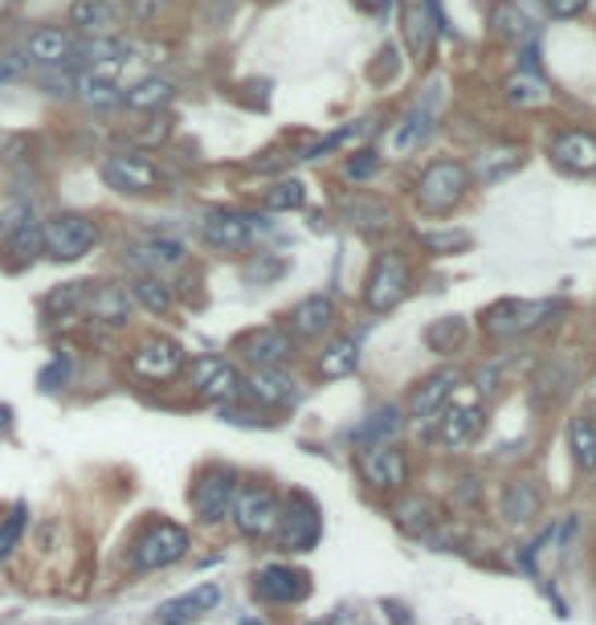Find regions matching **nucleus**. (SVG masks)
<instances>
[{
    "label": "nucleus",
    "instance_id": "f257e3e1",
    "mask_svg": "<svg viewBox=\"0 0 596 625\" xmlns=\"http://www.w3.org/2000/svg\"><path fill=\"white\" fill-rule=\"evenodd\" d=\"M192 547V535L184 523L176 519H147L131 547H127V568L131 573H159V568H172L176 561H184Z\"/></svg>",
    "mask_w": 596,
    "mask_h": 625
},
{
    "label": "nucleus",
    "instance_id": "f03ea898",
    "mask_svg": "<svg viewBox=\"0 0 596 625\" xmlns=\"http://www.w3.org/2000/svg\"><path fill=\"white\" fill-rule=\"evenodd\" d=\"M474 185V173L470 164H462V160H438V164H429L413 188V201L421 209L425 217H450L457 204L466 201V192Z\"/></svg>",
    "mask_w": 596,
    "mask_h": 625
},
{
    "label": "nucleus",
    "instance_id": "7ed1b4c3",
    "mask_svg": "<svg viewBox=\"0 0 596 625\" xmlns=\"http://www.w3.org/2000/svg\"><path fill=\"white\" fill-rule=\"evenodd\" d=\"M278 519H283V495L278 486L270 483H237L234 503H229V523L237 535L246 540H274L278 532Z\"/></svg>",
    "mask_w": 596,
    "mask_h": 625
},
{
    "label": "nucleus",
    "instance_id": "20e7f679",
    "mask_svg": "<svg viewBox=\"0 0 596 625\" xmlns=\"http://www.w3.org/2000/svg\"><path fill=\"white\" fill-rule=\"evenodd\" d=\"M413 286V267L401 250H380L363 279V303L372 315H393Z\"/></svg>",
    "mask_w": 596,
    "mask_h": 625
},
{
    "label": "nucleus",
    "instance_id": "39448f33",
    "mask_svg": "<svg viewBox=\"0 0 596 625\" xmlns=\"http://www.w3.org/2000/svg\"><path fill=\"white\" fill-rule=\"evenodd\" d=\"M323 540V516H319V503L307 491H286L283 495V519H278V532H274V544L286 556H302V552H314Z\"/></svg>",
    "mask_w": 596,
    "mask_h": 625
},
{
    "label": "nucleus",
    "instance_id": "423d86ee",
    "mask_svg": "<svg viewBox=\"0 0 596 625\" xmlns=\"http://www.w3.org/2000/svg\"><path fill=\"white\" fill-rule=\"evenodd\" d=\"M487 425H490L487 405L474 392L466 405L450 401L433 422H425V438L433 441V446H441V450H466V446H474V441L487 434Z\"/></svg>",
    "mask_w": 596,
    "mask_h": 625
},
{
    "label": "nucleus",
    "instance_id": "0eeeda50",
    "mask_svg": "<svg viewBox=\"0 0 596 625\" xmlns=\"http://www.w3.org/2000/svg\"><path fill=\"white\" fill-rule=\"evenodd\" d=\"M234 352L246 368H290L298 359V340L283 323H258L234 335Z\"/></svg>",
    "mask_w": 596,
    "mask_h": 625
},
{
    "label": "nucleus",
    "instance_id": "6e6552de",
    "mask_svg": "<svg viewBox=\"0 0 596 625\" xmlns=\"http://www.w3.org/2000/svg\"><path fill=\"white\" fill-rule=\"evenodd\" d=\"M184 380L204 405L217 409L241 401V392H246V376L237 373V364L225 356H192L189 368H184Z\"/></svg>",
    "mask_w": 596,
    "mask_h": 625
},
{
    "label": "nucleus",
    "instance_id": "1a4fd4ad",
    "mask_svg": "<svg viewBox=\"0 0 596 625\" xmlns=\"http://www.w3.org/2000/svg\"><path fill=\"white\" fill-rule=\"evenodd\" d=\"M127 368H131V376L140 385H168L176 376H184L189 356H184L180 340H172V335H143L140 344L131 347Z\"/></svg>",
    "mask_w": 596,
    "mask_h": 625
},
{
    "label": "nucleus",
    "instance_id": "9d476101",
    "mask_svg": "<svg viewBox=\"0 0 596 625\" xmlns=\"http://www.w3.org/2000/svg\"><path fill=\"white\" fill-rule=\"evenodd\" d=\"M0 253L9 258V270L33 267L46 253V237H41V221L33 217L29 204H13L0 213Z\"/></svg>",
    "mask_w": 596,
    "mask_h": 625
},
{
    "label": "nucleus",
    "instance_id": "9b49d317",
    "mask_svg": "<svg viewBox=\"0 0 596 625\" xmlns=\"http://www.w3.org/2000/svg\"><path fill=\"white\" fill-rule=\"evenodd\" d=\"M241 483V474L234 467H225V462H213V467H204L196 474V483L189 491V503H192V516L201 519L204 528H217L229 519V503H234V491Z\"/></svg>",
    "mask_w": 596,
    "mask_h": 625
},
{
    "label": "nucleus",
    "instance_id": "f8f14e48",
    "mask_svg": "<svg viewBox=\"0 0 596 625\" xmlns=\"http://www.w3.org/2000/svg\"><path fill=\"white\" fill-rule=\"evenodd\" d=\"M551 315H560V303H556V298H539V303L499 298V303H490L478 319H482V331H487V335L511 340V335H523V331H535L539 323H548Z\"/></svg>",
    "mask_w": 596,
    "mask_h": 625
},
{
    "label": "nucleus",
    "instance_id": "ddd939ff",
    "mask_svg": "<svg viewBox=\"0 0 596 625\" xmlns=\"http://www.w3.org/2000/svg\"><path fill=\"white\" fill-rule=\"evenodd\" d=\"M356 470H360L363 486H372L377 495L408 491V450L396 446V441H380V446L356 450Z\"/></svg>",
    "mask_w": 596,
    "mask_h": 625
},
{
    "label": "nucleus",
    "instance_id": "4468645a",
    "mask_svg": "<svg viewBox=\"0 0 596 625\" xmlns=\"http://www.w3.org/2000/svg\"><path fill=\"white\" fill-rule=\"evenodd\" d=\"M41 237L53 262H79L98 246V225L86 213H53L41 221Z\"/></svg>",
    "mask_w": 596,
    "mask_h": 625
},
{
    "label": "nucleus",
    "instance_id": "2eb2a0df",
    "mask_svg": "<svg viewBox=\"0 0 596 625\" xmlns=\"http://www.w3.org/2000/svg\"><path fill=\"white\" fill-rule=\"evenodd\" d=\"M98 173L123 197H147V192H159V188L168 185L164 168L152 156H143V152H110Z\"/></svg>",
    "mask_w": 596,
    "mask_h": 625
},
{
    "label": "nucleus",
    "instance_id": "dca6fc26",
    "mask_svg": "<svg viewBox=\"0 0 596 625\" xmlns=\"http://www.w3.org/2000/svg\"><path fill=\"white\" fill-rule=\"evenodd\" d=\"M266 221L246 209H208L201 221V241L217 253H241L253 246V237Z\"/></svg>",
    "mask_w": 596,
    "mask_h": 625
},
{
    "label": "nucleus",
    "instance_id": "f3484780",
    "mask_svg": "<svg viewBox=\"0 0 596 625\" xmlns=\"http://www.w3.org/2000/svg\"><path fill=\"white\" fill-rule=\"evenodd\" d=\"M253 597L262 601V605H274V610H290L298 601H307L311 597V573H302L295 564H262L250 580Z\"/></svg>",
    "mask_w": 596,
    "mask_h": 625
},
{
    "label": "nucleus",
    "instance_id": "a211bd4d",
    "mask_svg": "<svg viewBox=\"0 0 596 625\" xmlns=\"http://www.w3.org/2000/svg\"><path fill=\"white\" fill-rule=\"evenodd\" d=\"M462 389V368H438V373H429L425 380H417L413 389H408L405 397V413H408V422H433L441 409L454 401V392Z\"/></svg>",
    "mask_w": 596,
    "mask_h": 625
},
{
    "label": "nucleus",
    "instance_id": "6ab92c4d",
    "mask_svg": "<svg viewBox=\"0 0 596 625\" xmlns=\"http://www.w3.org/2000/svg\"><path fill=\"white\" fill-rule=\"evenodd\" d=\"M241 397H250V405L266 409V413H286V409L298 401V380L290 376V368H253L246 376V392Z\"/></svg>",
    "mask_w": 596,
    "mask_h": 625
},
{
    "label": "nucleus",
    "instance_id": "aec40b11",
    "mask_svg": "<svg viewBox=\"0 0 596 625\" xmlns=\"http://www.w3.org/2000/svg\"><path fill=\"white\" fill-rule=\"evenodd\" d=\"M339 323V307L331 295H307L298 303L295 311L286 315L283 328L295 335L298 344H314V340H327L331 331Z\"/></svg>",
    "mask_w": 596,
    "mask_h": 625
},
{
    "label": "nucleus",
    "instance_id": "412c9836",
    "mask_svg": "<svg viewBox=\"0 0 596 625\" xmlns=\"http://www.w3.org/2000/svg\"><path fill=\"white\" fill-rule=\"evenodd\" d=\"M539 516H544V491H539L535 479L518 474V479H511V483L502 486L499 519L506 528H527V523H535Z\"/></svg>",
    "mask_w": 596,
    "mask_h": 625
},
{
    "label": "nucleus",
    "instance_id": "4be33fe9",
    "mask_svg": "<svg viewBox=\"0 0 596 625\" xmlns=\"http://www.w3.org/2000/svg\"><path fill=\"white\" fill-rule=\"evenodd\" d=\"M551 160L572 176H596V135L584 127H564L551 140Z\"/></svg>",
    "mask_w": 596,
    "mask_h": 625
},
{
    "label": "nucleus",
    "instance_id": "5701e85b",
    "mask_svg": "<svg viewBox=\"0 0 596 625\" xmlns=\"http://www.w3.org/2000/svg\"><path fill=\"white\" fill-rule=\"evenodd\" d=\"M82 311L91 315L95 323H103V328H123L131 319V291L119 286V282H91Z\"/></svg>",
    "mask_w": 596,
    "mask_h": 625
},
{
    "label": "nucleus",
    "instance_id": "b1692460",
    "mask_svg": "<svg viewBox=\"0 0 596 625\" xmlns=\"http://www.w3.org/2000/svg\"><path fill=\"white\" fill-rule=\"evenodd\" d=\"M339 213L351 229H360V234H384V229H393L396 225V213L393 204L384 201V197H372V192H351L339 201Z\"/></svg>",
    "mask_w": 596,
    "mask_h": 625
},
{
    "label": "nucleus",
    "instance_id": "393cba45",
    "mask_svg": "<svg viewBox=\"0 0 596 625\" xmlns=\"http://www.w3.org/2000/svg\"><path fill=\"white\" fill-rule=\"evenodd\" d=\"M74 46H79V37L70 30H58V25H41V30L29 33V42H25V62L33 66H70L74 58Z\"/></svg>",
    "mask_w": 596,
    "mask_h": 625
},
{
    "label": "nucleus",
    "instance_id": "a878e982",
    "mask_svg": "<svg viewBox=\"0 0 596 625\" xmlns=\"http://www.w3.org/2000/svg\"><path fill=\"white\" fill-rule=\"evenodd\" d=\"M393 523L408 535L438 532V523H441L438 499H433V495H421V491H401V499L393 503Z\"/></svg>",
    "mask_w": 596,
    "mask_h": 625
},
{
    "label": "nucleus",
    "instance_id": "bb28decb",
    "mask_svg": "<svg viewBox=\"0 0 596 625\" xmlns=\"http://www.w3.org/2000/svg\"><path fill=\"white\" fill-rule=\"evenodd\" d=\"M131 262L140 267V274H172L189 262V250L176 237H147L140 246H131Z\"/></svg>",
    "mask_w": 596,
    "mask_h": 625
},
{
    "label": "nucleus",
    "instance_id": "cd10ccee",
    "mask_svg": "<svg viewBox=\"0 0 596 625\" xmlns=\"http://www.w3.org/2000/svg\"><path fill=\"white\" fill-rule=\"evenodd\" d=\"M360 368V340L356 335H327V344L314 352V376L319 380H344Z\"/></svg>",
    "mask_w": 596,
    "mask_h": 625
},
{
    "label": "nucleus",
    "instance_id": "c85d7f7f",
    "mask_svg": "<svg viewBox=\"0 0 596 625\" xmlns=\"http://www.w3.org/2000/svg\"><path fill=\"white\" fill-rule=\"evenodd\" d=\"M220 605V589L217 585H201L184 597H172L156 610V625H196L208 610Z\"/></svg>",
    "mask_w": 596,
    "mask_h": 625
},
{
    "label": "nucleus",
    "instance_id": "c756f323",
    "mask_svg": "<svg viewBox=\"0 0 596 625\" xmlns=\"http://www.w3.org/2000/svg\"><path fill=\"white\" fill-rule=\"evenodd\" d=\"M65 21H70V33H79V37H115L119 9L110 0H74Z\"/></svg>",
    "mask_w": 596,
    "mask_h": 625
},
{
    "label": "nucleus",
    "instance_id": "7c9ffc66",
    "mask_svg": "<svg viewBox=\"0 0 596 625\" xmlns=\"http://www.w3.org/2000/svg\"><path fill=\"white\" fill-rule=\"evenodd\" d=\"M564 441L572 467L581 470V474H596V417H588V413L568 417Z\"/></svg>",
    "mask_w": 596,
    "mask_h": 625
},
{
    "label": "nucleus",
    "instance_id": "2f4dec72",
    "mask_svg": "<svg viewBox=\"0 0 596 625\" xmlns=\"http://www.w3.org/2000/svg\"><path fill=\"white\" fill-rule=\"evenodd\" d=\"M405 425H408L405 405L389 401V405H380V409H372V413H368V422L356 429V441H360V450H363V446H380V441H393Z\"/></svg>",
    "mask_w": 596,
    "mask_h": 625
},
{
    "label": "nucleus",
    "instance_id": "473e14b6",
    "mask_svg": "<svg viewBox=\"0 0 596 625\" xmlns=\"http://www.w3.org/2000/svg\"><path fill=\"white\" fill-rule=\"evenodd\" d=\"M466 340H470V323L462 315H445L425 328V347L433 356H457V352H466Z\"/></svg>",
    "mask_w": 596,
    "mask_h": 625
},
{
    "label": "nucleus",
    "instance_id": "72a5a7b5",
    "mask_svg": "<svg viewBox=\"0 0 596 625\" xmlns=\"http://www.w3.org/2000/svg\"><path fill=\"white\" fill-rule=\"evenodd\" d=\"M433 123H438V110H433V94H429V98H421V103H417V107L408 110L405 119L396 123L393 148L396 152H413V148L433 131Z\"/></svg>",
    "mask_w": 596,
    "mask_h": 625
},
{
    "label": "nucleus",
    "instance_id": "f704fd0d",
    "mask_svg": "<svg viewBox=\"0 0 596 625\" xmlns=\"http://www.w3.org/2000/svg\"><path fill=\"white\" fill-rule=\"evenodd\" d=\"M172 98H176V82L159 79V74H152V79H140L135 86H127V91L119 94V103H123V107H131V110H164Z\"/></svg>",
    "mask_w": 596,
    "mask_h": 625
},
{
    "label": "nucleus",
    "instance_id": "c9c22d12",
    "mask_svg": "<svg viewBox=\"0 0 596 625\" xmlns=\"http://www.w3.org/2000/svg\"><path fill=\"white\" fill-rule=\"evenodd\" d=\"M502 98L515 103V107H544L551 98V86L539 70H518V74L502 82Z\"/></svg>",
    "mask_w": 596,
    "mask_h": 625
},
{
    "label": "nucleus",
    "instance_id": "e433bc0d",
    "mask_svg": "<svg viewBox=\"0 0 596 625\" xmlns=\"http://www.w3.org/2000/svg\"><path fill=\"white\" fill-rule=\"evenodd\" d=\"M131 303H140L143 311H152V315H172L176 291L159 279V274H135V279H131Z\"/></svg>",
    "mask_w": 596,
    "mask_h": 625
},
{
    "label": "nucleus",
    "instance_id": "4c0bfd02",
    "mask_svg": "<svg viewBox=\"0 0 596 625\" xmlns=\"http://www.w3.org/2000/svg\"><path fill=\"white\" fill-rule=\"evenodd\" d=\"M527 164V152L523 148H490V152H482V156L474 160V176L482 180V185H499V180H506L511 173H518Z\"/></svg>",
    "mask_w": 596,
    "mask_h": 625
},
{
    "label": "nucleus",
    "instance_id": "58836bf2",
    "mask_svg": "<svg viewBox=\"0 0 596 625\" xmlns=\"http://www.w3.org/2000/svg\"><path fill=\"white\" fill-rule=\"evenodd\" d=\"M429 0H405V42L413 49V58H425V49H429Z\"/></svg>",
    "mask_w": 596,
    "mask_h": 625
},
{
    "label": "nucleus",
    "instance_id": "ea45409f",
    "mask_svg": "<svg viewBox=\"0 0 596 625\" xmlns=\"http://www.w3.org/2000/svg\"><path fill=\"white\" fill-rule=\"evenodd\" d=\"M572 385H568V368L564 364H548V368H539L535 373V385H532V401H539L544 409H551L560 397H568Z\"/></svg>",
    "mask_w": 596,
    "mask_h": 625
},
{
    "label": "nucleus",
    "instance_id": "a19ab883",
    "mask_svg": "<svg viewBox=\"0 0 596 625\" xmlns=\"http://www.w3.org/2000/svg\"><path fill=\"white\" fill-rule=\"evenodd\" d=\"M86 286H91V282H65L53 295H46L49 319H74V315L82 311V303H86Z\"/></svg>",
    "mask_w": 596,
    "mask_h": 625
},
{
    "label": "nucleus",
    "instance_id": "79ce46f5",
    "mask_svg": "<svg viewBox=\"0 0 596 625\" xmlns=\"http://www.w3.org/2000/svg\"><path fill=\"white\" fill-rule=\"evenodd\" d=\"M307 204V185L295 180V176H283V180H274L266 192V209L270 213H290V209H302Z\"/></svg>",
    "mask_w": 596,
    "mask_h": 625
},
{
    "label": "nucleus",
    "instance_id": "37998d69",
    "mask_svg": "<svg viewBox=\"0 0 596 625\" xmlns=\"http://www.w3.org/2000/svg\"><path fill=\"white\" fill-rule=\"evenodd\" d=\"M450 507L462 511V516H470L482 507V479L478 474H457L454 491H450Z\"/></svg>",
    "mask_w": 596,
    "mask_h": 625
},
{
    "label": "nucleus",
    "instance_id": "c03bdc74",
    "mask_svg": "<svg viewBox=\"0 0 596 625\" xmlns=\"http://www.w3.org/2000/svg\"><path fill=\"white\" fill-rule=\"evenodd\" d=\"M25 523H29V507H25V503H16L13 511L0 519V561L13 556V547L21 544V535H25Z\"/></svg>",
    "mask_w": 596,
    "mask_h": 625
},
{
    "label": "nucleus",
    "instance_id": "a18cd8bd",
    "mask_svg": "<svg viewBox=\"0 0 596 625\" xmlns=\"http://www.w3.org/2000/svg\"><path fill=\"white\" fill-rule=\"evenodd\" d=\"M220 422L229 425H250V429H270V425H278V417L274 413H266V409H241L234 401V405H220Z\"/></svg>",
    "mask_w": 596,
    "mask_h": 625
},
{
    "label": "nucleus",
    "instance_id": "49530a36",
    "mask_svg": "<svg viewBox=\"0 0 596 625\" xmlns=\"http://www.w3.org/2000/svg\"><path fill=\"white\" fill-rule=\"evenodd\" d=\"M380 173V156L377 148H363V152H351V156L344 160V180H372V176Z\"/></svg>",
    "mask_w": 596,
    "mask_h": 625
},
{
    "label": "nucleus",
    "instance_id": "de8ad7c7",
    "mask_svg": "<svg viewBox=\"0 0 596 625\" xmlns=\"http://www.w3.org/2000/svg\"><path fill=\"white\" fill-rule=\"evenodd\" d=\"M168 135H172V119H168L164 110H159V115H152V119H147V127H135V131H131V140L143 143V148H156V143H164Z\"/></svg>",
    "mask_w": 596,
    "mask_h": 625
},
{
    "label": "nucleus",
    "instance_id": "09e8293b",
    "mask_svg": "<svg viewBox=\"0 0 596 625\" xmlns=\"http://www.w3.org/2000/svg\"><path fill=\"white\" fill-rule=\"evenodd\" d=\"M421 241H425V250H433V253H454L470 246V234H462V229H454V234H421Z\"/></svg>",
    "mask_w": 596,
    "mask_h": 625
},
{
    "label": "nucleus",
    "instance_id": "8fccbe9b",
    "mask_svg": "<svg viewBox=\"0 0 596 625\" xmlns=\"http://www.w3.org/2000/svg\"><path fill=\"white\" fill-rule=\"evenodd\" d=\"M168 4H172V0H127V13H131V21L147 25V21H156L159 13H168Z\"/></svg>",
    "mask_w": 596,
    "mask_h": 625
},
{
    "label": "nucleus",
    "instance_id": "3c124183",
    "mask_svg": "<svg viewBox=\"0 0 596 625\" xmlns=\"http://www.w3.org/2000/svg\"><path fill=\"white\" fill-rule=\"evenodd\" d=\"M499 30L506 33V37H527V16L518 13L515 4H502V9H499Z\"/></svg>",
    "mask_w": 596,
    "mask_h": 625
},
{
    "label": "nucleus",
    "instance_id": "603ef678",
    "mask_svg": "<svg viewBox=\"0 0 596 625\" xmlns=\"http://www.w3.org/2000/svg\"><path fill=\"white\" fill-rule=\"evenodd\" d=\"M544 9H548V16H556V21H576V16H584L588 0H544Z\"/></svg>",
    "mask_w": 596,
    "mask_h": 625
},
{
    "label": "nucleus",
    "instance_id": "864d4df0",
    "mask_svg": "<svg viewBox=\"0 0 596 625\" xmlns=\"http://www.w3.org/2000/svg\"><path fill=\"white\" fill-rule=\"evenodd\" d=\"M25 58H16V54H0V82H13L25 74Z\"/></svg>",
    "mask_w": 596,
    "mask_h": 625
},
{
    "label": "nucleus",
    "instance_id": "5fc2aeb1",
    "mask_svg": "<svg viewBox=\"0 0 596 625\" xmlns=\"http://www.w3.org/2000/svg\"><path fill=\"white\" fill-rule=\"evenodd\" d=\"M65 373H70V368H65V359H53V364H49L46 373H41V389H46V392L62 389L58 380H65Z\"/></svg>",
    "mask_w": 596,
    "mask_h": 625
},
{
    "label": "nucleus",
    "instance_id": "6e6d98bb",
    "mask_svg": "<svg viewBox=\"0 0 596 625\" xmlns=\"http://www.w3.org/2000/svg\"><path fill=\"white\" fill-rule=\"evenodd\" d=\"M384 610L393 613V625H417L413 613H408V605H401V601H384Z\"/></svg>",
    "mask_w": 596,
    "mask_h": 625
},
{
    "label": "nucleus",
    "instance_id": "4d7b16f0",
    "mask_svg": "<svg viewBox=\"0 0 596 625\" xmlns=\"http://www.w3.org/2000/svg\"><path fill=\"white\" fill-rule=\"evenodd\" d=\"M356 9H363V13L380 16L384 9H389V0H356Z\"/></svg>",
    "mask_w": 596,
    "mask_h": 625
},
{
    "label": "nucleus",
    "instance_id": "13d9d810",
    "mask_svg": "<svg viewBox=\"0 0 596 625\" xmlns=\"http://www.w3.org/2000/svg\"><path fill=\"white\" fill-rule=\"evenodd\" d=\"M9 417H13V409H9V405H0V429L9 425Z\"/></svg>",
    "mask_w": 596,
    "mask_h": 625
},
{
    "label": "nucleus",
    "instance_id": "bf43d9fd",
    "mask_svg": "<svg viewBox=\"0 0 596 625\" xmlns=\"http://www.w3.org/2000/svg\"><path fill=\"white\" fill-rule=\"evenodd\" d=\"M241 625H262V622H253V617H246V622H241Z\"/></svg>",
    "mask_w": 596,
    "mask_h": 625
},
{
    "label": "nucleus",
    "instance_id": "052dcab7",
    "mask_svg": "<svg viewBox=\"0 0 596 625\" xmlns=\"http://www.w3.org/2000/svg\"><path fill=\"white\" fill-rule=\"evenodd\" d=\"M593 547H596V532H593Z\"/></svg>",
    "mask_w": 596,
    "mask_h": 625
}]
</instances>
